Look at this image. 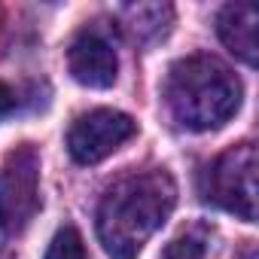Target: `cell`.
Segmentation results:
<instances>
[{
  "mask_svg": "<svg viewBox=\"0 0 259 259\" xmlns=\"http://www.w3.org/2000/svg\"><path fill=\"white\" fill-rule=\"evenodd\" d=\"M177 204V183L165 168L119 177L98 204V238L110 259H138Z\"/></svg>",
  "mask_w": 259,
  "mask_h": 259,
  "instance_id": "6da1fadb",
  "label": "cell"
},
{
  "mask_svg": "<svg viewBox=\"0 0 259 259\" xmlns=\"http://www.w3.org/2000/svg\"><path fill=\"white\" fill-rule=\"evenodd\" d=\"M165 104L189 132H210L241 107V79L213 55L180 58L165 79Z\"/></svg>",
  "mask_w": 259,
  "mask_h": 259,
  "instance_id": "7a4b0ae2",
  "label": "cell"
},
{
  "mask_svg": "<svg viewBox=\"0 0 259 259\" xmlns=\"http://www.w3.org/2000/svg\"><path fill=\"white\" fill-rule=\"evenodd\" d=\"M204 201L253 223L256 220V147L238 144L217 156L201 177Z\"/></svg>",
  "mask_w": 259,
  "mask_h": 259,
  "instance_id": "3957f363",
  "label": "cell"
},
{
  "mask_svg": "<svg viewBox=\"0 0 259 259\" xmlns=\"http://www.w3.org/2000/svg\"><path fill=\"white\" fill-rule=\"evenodd\" d=\"M40 156L34 147H19L0 165V232L19 235L40 213Z\"/></svg>",
  "mask_w": 259,
  "mask_h": 259,
  "instance_id": "277c9868",
  "label": "cell"
},
{
  "mask_svg": "<svg viewBox=\"0 0 259 259\" xmlns=\"http://www.w3.org/2000/svg\"><path fill=\"white\" fill-rule=\"evenodd\" d=\"M138 135V122L122 110H89L67 132V150L79 165H98Z\"/></svg>",
  "mask_w": 259,
  "mask_h": 259,
  "instance_id": "5b68a950",
  "label": "cell"
},
{
  "mask_svg": "<svg viewBox=\"0 0 259 259\" xmlns=\"http://www.w3.org/2000/svg\"><path fill=\"white\" fill-rule=\"evenodd\" d=\"M67 67L79 85L110 89L116 82V73H119V58H116L113 43L101 31L85 28L76 34V40L67 49Z\"/></svg>",
  "mask_w": 259,
  "mask_h": 259,
  "instance_id": "8992f818",
  "label": "cell"
},
{
  "mask_svg": "<svg viewBox=\"0 0 259 259\" xmlns=\"http://www.w3.org/2000/svg\"><path fill=\"white\" fill-rule=\"evenodd\" d=\"M256 7L253 4H229L223 7L220 19H217V31L220 40L226 43V49L232 55H238L244 64H256Z\"/></svg>",
  "mask_w": 259,
  "mask_h": 259,
  "instance_id": "52a82bcc",
  "label": "cell"
},
{
  "mask_svg": "<svg viewBox=\"0 0 259 259\" xmlns=\"http://www.w3.org/2000/svg\"><path fill=\"white\" fill-rule=\"evenodd\" d=\"M119 22L132 40L153 43L165 37V31L171 28L174 10L168 4H128V7H119Z\"/></svg>",
  "mask_w": 259,
  "mask_h": 259,
  "instance_id": "ba28073f",
  "label": "cell"
},
{
  "mask_svg": "<svg viewBox=\"0 0 259 259\" xmlns=\"http://www.w3.org/2000/svg\"><path fill=\"white\" fill-rule=\"evenodd\" d=\"M217 232L204 223H192L183 229L162 253V259H213L217 256Z\"/></svg>",
  "mask_w": 259,
  "mask_h": 259,
  "instance_id": "9c48e42d",
  "label": "cell"
},
{
  "mask_svg": "<svg viewBox=\"0 0 259 259\" xmlns=\"http://www.w3.org/2000/svg\"><path fill=\"white\" fill-rule=\"evenodd\" d=\"M43 259H85V247H82L79 232L70 229V226L61 229V232L52 238V244H49V250H46Z\"/></svg>",
  "mask_w": 259,
  "mask_h": 259,
  "instance_id": "30bf717a",
  "label": "cell"
},
{
  "mask_svg": "<svg viewBox=\"0 0 259 259\" xmlns=\"http://www.w3.org/2000/svg\"><path fill=\"white\" fill-rule=\"evenodd\" d=\"M16 104H19L16 92H13L7 82H0V119H4V116H10V113L16 110Z\"/></svg>",
  "mask_w": 259,
  "mask_h": 259,
  "instance_id": "8fae6325",
  "label": "cell"
},
{
  "mask_svg": "<svg viewBox=\"0 0 259 259\" xmlns=\"http://www.w3.org/2000/svg\"><path fill=\"white\" fill-rule=\"evenodd\" d=\"M241 259H259V256H256V250H253V247H247V250L241 253Z\"/></svg>",
  "mask_w": 259,
  "mask_h": 259,
  "instance_id": "7c38bea8",
  "label": "cell"
}]
</instances>
